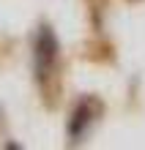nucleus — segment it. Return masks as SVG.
I'll return each instance as SVG.
<instances>
[{
  "label": "nucleus",
  "instance_id": "obj_1",
  "mask_svg": "<svg viewBox=\"0 0 145 150\" xmlns=\"http://www.w3.org/2000/svg\"><path fill=\"white\" fill-rule=\"evenodd\" d=\"M55 57H58V41H55V36H52L49 28H41L39 38H36V52H33L36 76H39L41 82L49 76L52 66H55Z\"/></svg>",
  "mask_w": 145,
  "mask_h": 150
},
{
  "label": "nucleus",
  "instance_id": "obj_2",
  "mask_svg": "<svg viewBox=\"0 0 145 150\" xmlns=\"http://www.w3.org/2000/svg\"><path fill=\"white\" fill-rule=\"evenodd\" d=\"M93 123V101L85 98V101H79L74 112H71V120H69V137L71 139H79L85 134V128Z\"/></svg>",
  "mask_w": 145,
  "mask_h": 150
}]
</instances>
